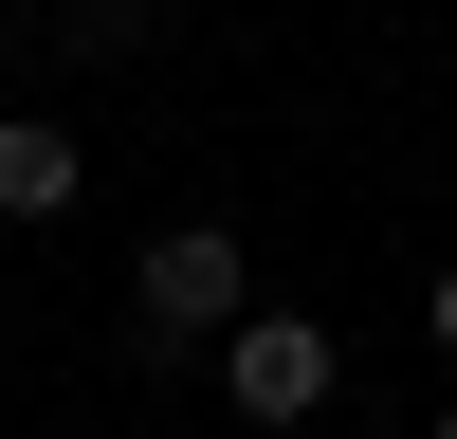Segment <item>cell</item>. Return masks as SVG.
<instances>
[{
	"label": "cell",
	"instance_id": "obj_1",
	"mask_svg": "<svg viewBox=\"0 0 457 439\" xmlns=\"http://www.w3.org/2000/svg\"><path fill=\"white\" fill-rule=\"evenodd\" d=\"M129 311H146V348H220V329L256 311V256L220 238V220H165V238L129 256Z\"/></svg>",
	"mask_w": 457,
	"mask_h": 439
},
{
	"label": "cell",
	"instance_id": "obj_2",
	"mask_svg": "<svg viewBox=\"0 0 457 439\" xmlns=\"http://www.w3.org/2000/svg\"><path fill=\"white\" fill-rule=\"evenodd\" d=\"M220 402H238V421H312L329 402V329L312 311H238L220 329Z\"/></svg>",
	"mask_w": 457,
	"mask_h": 439
},
{
	"label": "cell",
	"instance_id": "obj_3",
	"mask_svg": "<svg viewBox=\"0 0 457 439\" xmlns=\"http://www.w3.org/2000/svg\"><path fill=\"white\" fill-rule=\"evenodd\" d=\"M73 183H92V146L55 110H0V220H73Z\"/></svg>",
	"mask_w": 457,
	"mask_h": 439
},
{
	"label": "cell",
	"instance_id": "obj_4",
	"mask_svg": "<svg viewBox=\"0 0 457 439\" xmlns=\"http://www.w3.org/2000/svg\"><path fill=\"white\" fill-rule=\"evenodd\" d=\"M421 329H439V348H457V256H439V275H421Z\"/></svg>",
	"mask_w": 457,
	"mask_h": 439
},
{
	"label": "cell",
	"instance_id": "obj_5",
	"mask_svg": "<svg viewBox=\"0 0 457 439\" xmlns=\"http://www.w3.org/2000/svg\"><path fill=\"white\" fill-rule=\"evenodd\" d=\"M421 439H457V402H439V421H421Z\"/></svg>",
	"mask_w": 457,
	"mask_h": 439
}]
</instances>
